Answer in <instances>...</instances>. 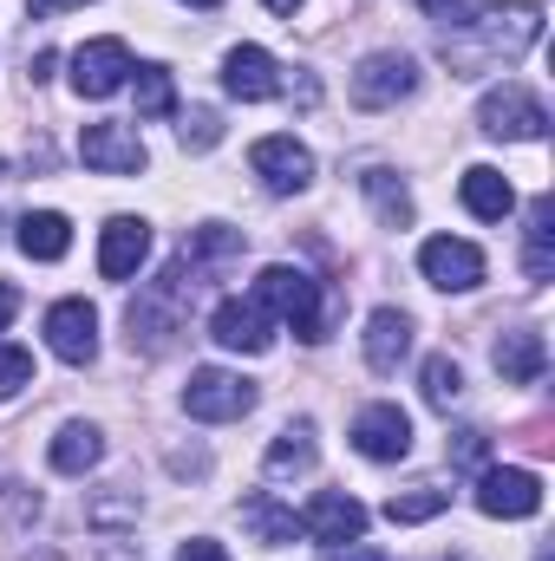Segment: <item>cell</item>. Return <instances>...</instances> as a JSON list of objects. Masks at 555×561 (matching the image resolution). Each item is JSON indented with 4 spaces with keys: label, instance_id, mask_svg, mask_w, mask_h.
I'll return each instance as SVG.
<instances>
[{
    "label": "cell",
    "instance_id": "cell-44",
    "mask_svg": "<svg viewBox=\"0 0 555 561\" xmlns=\"http://www.w3.org/2000/svg\"><path fill=\"white\" fill-rule=\"evenodd\" d=\"M438 561H471V556H438Z\"/></svg>",
    "mask_w": 555,
    "mask_h": 561
},
{
    "label": "cell",
    "instance_id": "cell-29",
    "mask_svg": "<svg viewBox=\"0 0 555 561\" xmlns=\"http://www.w3.org/2000/svg\"><path fill=\"white\" fill-rule=\"evenodd\" d=\"M418 379H424V405H431V412H451V405L464 399V373H457V359H451V353H431Z\"/></svg>",
    "mask_w": 555,
    "mask_h": 561
},
{
    "label": "cell",
    "instance_id": "cell-41",
    "mask_svg": "<svg viewBox=\"0 0 555 561\" xmlns=\"http://www.w3.org/2000/svg\"><path fill=\"white\" fill-rule=\"evenodd\" d=\"M262 7H269V13H294V7H301V0H262Z\"/></svg>",
    "mask_w": 555,
    "mask_h": 561
},
{
    "label": "cell",
    "instance_id": "cell-40",
    "mask_svg": "<svg viewBox=\"0 0 555 561\" xmlns=\"http://www.w3.org/2000/svg\"><path fill=\"white\" fill-rule=\"evenodd\" d=\"M33 7V20H46V13H66V7H86V0H26Z\"/></svg>",
    "mask_w": 555,
    "mask_h": 561
},
{
    "label": "cell",
    "instance_id": "cell-42",
    "mask_svg": "<svg viewBox=\"0 0 555 561\" xmlns=\"http://www.w3.org/2000/svg\"><path fill=\"white\" fill-rule=\"evenodd\" d=\"M183 7H216V0H183Z\"/></svg>",
    "mask_w": 555,
    "mask_h": 561
},
{
    "label": "cell",
    "instance_id": "cell-16",
    "mask_svg": "<svg viewBox=\"0 0 555 561\" xmlns=\"http://www.w3.org/2000/svg\"><path fill=\"white\" fill-rule=\"evenodd\" d=\"M223 92L242 99V105L281 99V66L262 53V46H229V59H223Z\"/></svg>",
    "mask_w": 555,
    "mask_h": 561
},
{
    "label": "cell",
    "instance_id": "cell-8",
    "mask_svg": "<svg viewBox=\"0 0 555 561\" xmlns=\"http://www.w3.org/2000/svg\"><path fill=\"white\" fill-rule=\"evenodd\" d=\"M46 346L66 366H92L99 359V307L92 300H53L46 307Z\"/></svg>",
    "mask_w": 555,
    "mask_h": 561
},
{
    "label": "cell",
    "instance_id": "cell-35",
    "mask_svg": "<svg viewBox=\"0 0 555 561\" xmlns=\"http://www.w3.org/2000/svg\"><path fill=\"white\" fill-rule=\"evenodd\" d=\"M0 510H7V523H33V516H39V496H33L26 483H7V503H0Z\"/></svg>",
    "mask_w": 555,
    "mask_h": 561
},
{
    "label": "cell",
    "instance_id": "cell-27",
    "mask_svg": "<svg viewBox=\"0 0 555 561\" xmlns=\"http://www.w3.org/2000/svg\"><path fill=\"white\" fill-rule=\"evenodd\" d=\"M262 470H269V477H307V470H314V424L307 419H294L287 424V431H281L275 444H269V457H262Z\"/></svg>",
    "mask_w": 555,
    "mask_h": 561
},
{
    "label": "cell",
    "instance_id": "cell-17",
    "mask_svg": "<svg viewBox=\"0 0 555 561\" xmlns=\"http://www.w3.org/2000/svg\"><path fill=\"white\" fill-rule=\"evenodd\" d=\"M150 255V222L138 216H112L105 222V242H99V275L105 280H132Z\"/></svg>",
    "mask_w": 555,
    "mask_h": 561
},
{
    "label": "cell",
    "instance_id": "cell-12",
    "mask_svg": "<svg viewBox=\"0 0 555 561\" xmlns=\"http://www.w3.org/2000/svg\"><path fill=\"white\" fill-rule=\"evenodd\" d=\"M125 79H132L125 39H86V46L72 53V92H79V99H112Z\"/></svg>",
    "mask_w": 555,
    "mask_h": 561
},
{
    "label": "cell",
    "instance_id": "cell-18",
    "mask_svg": "<svg viewBox=\"0 0 555 561\" xmlns=\"http://www.w3.org/2000/svg\"><path fill=\"white\" fill-rule=\"evenodd\" d=\"M490 366L503 373V386H536L543 366H550V346H543L536 327H510V333L490 346Z\"/></svg>",
    "mask_w": 555,
    "mask_h": 561
},
{
    "label": "cell",
    "instance_id": "cell-22",
    "mask_svg": "<svg viewBox=\"0 0 555 561\" xmlns=\"http://www.w3.org/2000/svg\"><path fill=\"white\" fill-rule=\"evenodd\" d=\"M242 529H249L262 549H287V542L301 536V516H294V510H281L269 490H256V496H242Z\"/></svg>",
    "mask_w": 555,
    "mask_h": 561
},
{
    "label": "cell",
    "instance_id": "cell-25",
    "mask_svg": "<svg viewBox=\"0 0 555 561\" xmlns=\"http://www.w3.org/2000/svg\"><path fill=\"white\" fill-rule=\"evenodd\" d=\"M242 255V229H229V222H196L190 236H183V262L190 268H223V262H236Z\"/></svg>",
    "mask_w": 555,
    "mask_h": 561
},
{
    "label": "cell",
    "instance_id": "cell-1",
    "mask_svg": "<svg viewBox=\"0 0 555 561\" xmlns=\"http://www.w3.org/2000/svg\"><path fill=\"white\" fill-rule=\"evenodd\" d=\"M536 39H543V7L536 0H503V7L471 13L457 33H444L438 59L451 66V79H484L497 66H517Z\"/></svg>",
    "mask_w": 555,
    "mask_h": 561
},
{
    "label": "cell",
    "instance_id": "cell-6",
    "mask_svg": "<svg viewBox=\"0 0 555 561\" xmlns=\"http://www.w3.org/2000/svg\"><path fill=\"white\" fill-rule=\"evenodd\" d=\"M418 92V59L412 53H366L360 66H353V105L360 112H386V105H399V99H412Z\"/></svg>",
    "mask_w": 555,
    "mask_h": 561
},
{
    "label": "cell",
    "instance_id": "cell-10",
    "mask_svg": "<svg viewBox=\"0 0 555 561\" xmlns=\"http://www.w3.org/2000/svg\"><path fill=\"white\" fill-rule=\"evenodd\" d=\"M79 157L99 176H138L144 163H150V150H144V138L132 125H86L79 131Z\"/></svg>",
    "mask_w": 555,
    "mask_h": 561
},
{
    "label": "cell",
    "instance_id": "cell-36",
    "mask_svg": "<svg viewBox=\"0 0 555 561\" xmlns=\"http://www.w3.org/2000/svg\"><path fill=\"white\" fill-rule=\"evenodd\" d=\"M177 561H229V556H223V542H209V536H190V542L177 549Z\"/></svg>",
    "mask_w": 555,
    "mask_h": 561
},
{
    "label": "cell",
    "instance_id": "cell-14",
    "mask_svg": "<svg viewBox=\"0 0 555 561\" xmlns=\"http://www.w3.org/2000/svg\"><path fill=\"white\" fill-rule=\"evenodd\" d=\"M249 170L262 176L269 196H301L314 183V157H307V144H294V138H262L249 150Z\"/></svg>",
    "mask_w": 555,
    "mask_h": 561
},
{
    "label": "cell",
    "instance_id": "cell-4",
    "mask_svg": "<svg viewBox=\"0 0 555 561\" xmlns=\"http://www.w3.org/2000/svg\"><path fill=\"white\" fill-rule=\"evenodd\" d=\"M256 379H242V373H223V366H196L190 373V386H183V412L203 424H229V419H249L256 412Z\"/></svg>",
    "mask_w": 555,
    "mask_h": 561
},
{
    "label": "cell",
    "instance_id": "cell-19",
    "mask_svg": "<svg viewBox=\"0 0 555 561\" xmlns=\"http://www.w3.org/2000/svg\"><path fill=\"white\" fill-rule=\"evenodd\" d=\"M406 353H412V313L406 307H373V320H366V366L373 373H399Z\"/></svg>",
    "mask_w": 555,
    "mask_h": 561
},
{
    "label": "cell",
    "instance_id": "cell-39",
    "mask_svg": "<svg viewBox=\"0 0 555 561\" xmlns=\"http://www.w3.org/2000/svg\"><path fill=\"white\" fill-rule=\"evenodd\" d=\"M53 66H59L53 53H33V66H26V72H33V85H46V79H53Z\"/></svg>",
    "mask_w": 555,
    "mask_h": 561
},
{
    "label": "cell",
    "instance_id": "cell-43",
    "mask_svg": "<svg viewBox=\"0 0 555 561\" xmlns=\"http://www.w3.org/2000/svg\"><path fill=\"white\" fill-rule=\"evenodd\" d=\"M536 561H555V556H550V549H536Z\"/></svg>",
    "mask_w": 555,
    "mask_h": 561
},
{
    "label": "cell",
    "instance_id": "cell-31",
    "mask_svg": "<svg viewBox=\"0 0 555 561\" xmlns=\"http://www.w3.org/2000/svg\"><path fill=\"white\" fill-rule=\"evenodd\" d=\"M177 138H183V150H216V144H223V112H209V105H196V112H183V125H177Z\"/></svg>",
    "mask_w": 555,
    "mask_h": 561
},
{
    "label": "cell",
    "instance_id": "cell-33",
    "mask_svg": "<svg viewBox=\"0 0 555 561\" xmlns=\"http://www.w3.org/2000/svg\"><path fill=\"white\" fill-rule=\"evenodd\" d=\"M484 457H490V431L464 424V431H457V444H451V463H457V470H477Z\"/></svg>",
    "mask_w": 555,
    "mask_h": 561
},
{
    "label": "cell",
    "instance_id": "cell-23",
    "mask_svg": "<svg viewBox=\"0 0 555 561\" xmlns=\"http://www.w3.org/2000/svg\"><path fill=\"white\" fill-rule=\"evenodd\" d=\"M99 457H105V431L99 424H86V419L59 424V437H53V470L59 477H86Z\"/></svg>",
    "mask_w": 555,
    "mask_h": 561
},
{
    "label": "cell",
    "instance_id": "cell-2",
    "mask_svg": "<svg viewBox=\"0 0 555 561\" xmlns=\"http://www.w3.org/2000/svg\"><path fill=\"white\" fill-rule=\"evenodd\" d=\"M196 294H203V268H190V262L177 255V262L125 307V340H132V353H170V340L183 333Z\"/></svg>",
    "mask_w": 555,
    "mask_h": 561
},
{
    "label": "cell",
    "instance_id": "cell-3",
    "mask_svg": "<svg viewBox=\"0 0 555 561\" xmlns=\"http://www.w3.org/2000/svg\"><path fill=\"white\" fill-rule=\"evenodd\" d=\"M256 300L269 307V313H281L307 346H320L327 340V313H320V280L307 275V268H287V262H275V268H262L256 275Z\"/></svg>",
    "mask_w": 555,
    "mask_h": 561
},
{
    "label": "cell",
    "instance_id": "cell-5",
    "mask_svg": "<svg viewBox=\"0 0 555 561\" xmlns=\"http://www.w3.org/2000/svg\"><path fill=\"white\" fill-rule=\"evenodd\" d=\"M477 125H484V138L543 144V131H550V112H543V99H536V92H523V85H497V92H484Z\"/></svg>",
    "mask_w": 555,
    "mask_h": 561
},
{
    "label": "cell",
    "instance_id": "cell-13",
    "mask_svg": "<svg viewBox=\"0 0 555 561\" xmlns=\"http://www.w3.org/2000/svg\"><path fill=\"white\" fill-rule=\"evenodd\" d=\"M366 503L360 496H347V490H320L314 503H307V516H301V536H314V542H327V549H340V542H360L366 536Z\"/></svg>",
    "mask_w": 555,
    "mask_h": 561
},
{
    "label": "cell",
    "instance_id": "cell-24",
    "mask_svg": "<svg viewBox=\"0 0 555 561\" xmlns=\"http://www.w3.org/2000/svg\"><path fill=\"white\" fill-rule=\"evenodd\" d=\"M523 275L536 280H555V203L550 196H536L530 203V229H523Z\"/></svg>",
    "mask_w": 555,
    "mask_h": 561
},
{
    "label": "cell",
    "instance_id": "cell-28",
    "mask_svg": "<svg viewBox=\"0 0 555 561\" xmlns=\"http://www.w3.org/2000/svg\"><path fill=\"white\" fill-rule=\"evenodd\" d=\"M444 510H451V490L418 483V490H406V496H393V503H386V523L412 529V523H431V516H444Z\"/></svg>",
    "mask_w": 555,
    "mask_h": 561
},
{
    "label": "cell",
    "instance_id": "cell-34",
    "mask_svg": "<svg viewBox=\"0 0 555 561\" xmlns=\"http://www.w3.org/2000/svg\"><path fill=\"white\" fill-rule=\"evenodd\" d=\"M418 13H431V20H438L444 33H457V26H464V20L477 13V0H418Z\"/></svg>",
    "mask_w": 555,
    "mask_h": 561
},
{
    "label": "cell",
    "instance_id": "cell-7",
    "mask_svg": "<svg viewBox=\"0 0 555 561\" xmlns=\"http://www.w3.org/2000/svg\"><path fill=\"white\" fill-rule=\"evenodd\" d=\"M477 510L497 516V523H523L543 510V477L536 470H517V463H490L477 477Z\"/></svg>",
    "mask_w": 555,
    "mask_h": 561
},
{
    "label": "cell",
    "instance_id": "cell-9",
    "mask_svg": "<svg viewBox=\"0 0 555 561\" xmlns=\"http://www.w3.org/2000/svg\"><path fill=\"white\" fill-rule=\"evenodd\" d=\"M209 333H216V346H229V353H269L275 346V313L249 294H236V300H223L216 313H209Z\"/></svg>",
    "mask_w": 555,
    "mask_h": 561
},
{
    "label": "cell",
    "instance_id": "cell-15",
    "mask_svg": "<svg viewBox=\"0 0 555 561\" xmlns=\"http://www.w3.org/2000/svg\"><path fill=\"white\" fill-rule=\"evenodd\" d=\"M353 450L360 457H373V463H399V457H412V419L399 412V405H366L360 419H353Z\"/></svg>",
    "mask_w": 555,
    "mask_h": 561
},
{
    "label": "cell",
    "instance_id": "cell-30",
    "mask_svg": "<svg viewBox=\"0 0 555 561\" xmlns=\"http://www.w3.org/2000/svg\"><path fill=\"white\" fill-rule=\"evenodd\" d=\"M138 72V118H170L177 112V85L163 66H132Z\"/></svg>",
    "mask_w": 555,
    "mask_h": 561
},
{
    "label": "cell",
    "instance_id": "cell-26",
    "mask_svg": "<svg viewBox=\"0 0 555 561\" xmlns=\"http://www.w3.org/2000/svg\"><path fill=\"white\" fill-rule=\"evenodd\" d=\"M360 190H366V203L380 209V222H386V229H412V190H406L393 170H380V163H373V170H360Z\"/></svg>",
    "mask_w": 555,
    "mask_h": 561
},
{
    "label": "cell",
    "instance_id": "cell-38",
    "mask_svg": "<svg viewBox=\"0 0 555 561\" xmlns=\"http://www.w3.org/2000/svg\"><path fill=\"white\" fill-rule=\"evenodd\" d=\"M13 313H20V287H13V280H0V327H7Z\"/></svg>",
    "mask_w": 555,
    "mask_h": 561
},
{
    "label": "cell",
    "instance_id": "cell-45",
    "mask_svg": "<svg viewBox=\"0 0 555 561\" xmlns=\"http://www.w3.org/2000/svg\"><path fill=\"white\" fill-rule=\"evenodd\" d=\"M0 176H7V163H0Z\"/></svg>",
    "mask_w": 555,
    "mask_h": 561
},
{
    "label": "cell",
    "instance_id": "cell-37",
    "mask_svg": "<svg viewBox=\"0 0 555 561\" xmlns=\"http://www.w3.org/2000/svg\"><path fill=\"white\" fill-rule=\"evenodd\" d=\"M327 561H393V556H386V549H373V542H340Z\"/></svg>",
    "mask_w": 555,
    "mask_h": 561
},
{
    "label": "cell",
    "instance_id": "cell-11",
    "mask_svg": "<svg viewBox=\"0 0 555 561\" xmlns=\"http://www.w3.org/2000/svg\"><path fill=\"white\" fill-rule=\"evenodd\" d=\"M418 268H424L431 287H444V294H471L484 280V249L477 242H457V236H431L418 249Z\"/></svg>",
    "mask_w": 555,
    "mask_h": 561
},
{
    "label": "cell",
    "instance_id": "cell-20",
    "mask_svg": "<svg viewBox=\"0 0 555 561\" xmlns=\"http://www.w3.org/2000/svg\"><path fill=\"white\" fill-rule=\"evenodd\" d=\"M457 196H464V209H471V216H484V222H503V216L517 209L510 176H503V170H490V163H471V170H464V183H457Z\"/></svg>",
    "mask_w": 555,
    "mask_h": 561
},
{
    "label": "cell",
    "instance_id": "cell-32",
    "mask_svg": "<svg viewBox=\"0 0 555 561\" xmlns=\"http://www.w3.org/2000/svg\"><path fill=\"white\" fill-rule=\"evenodd\" d=\"M20 386H33V353L26 346H0V399H13Z\"/></svg>",
    "mask_w": 555,
    "mask_h": 561
},
{
    "label": "cell",
    "instance_id": "cell-21",
    "mask_svg": "<svg viewBox=\"0 0 555 561\" xmlns=\"http://www.w3.org/2000/svg\"><path fill=\"white\" fill-rule=\"evenodd\" d=\"M13 242H20L26 262H59L72 249V222L59 209H33V216H20V236Z\"/></svg>",
    "mask_w": 555,
    "mask_h": 561
}]
</instances>
